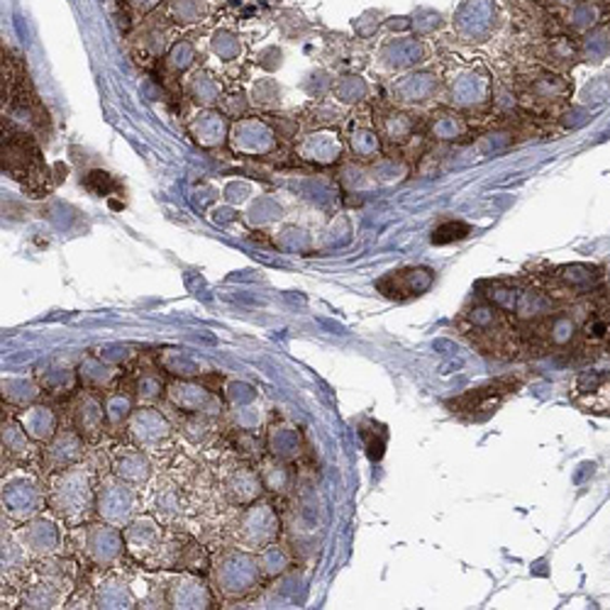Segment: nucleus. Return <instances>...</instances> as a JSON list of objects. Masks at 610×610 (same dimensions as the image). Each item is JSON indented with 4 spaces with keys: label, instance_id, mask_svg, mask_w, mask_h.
<instances>
[{
    "label": "nucleus",
    "instance_id": "7ed1b4c3",
    "mask_svg": "<svg viewBox=\"0 0 610 610\" xmlns=\"http://www.w3.org/2000/svg\"><path fill=\"white\" fill-rule=\"evenodd\" d=\"M432 284H434V271L418 267V269L391 271V274H386L384 278L376 281V288H379L381 296L391 300H411L428 294Z\"/></svg>",
    "mask_w": 610,
    "mask_h": 610
},
{
    "label": "nucleus",
    "instance_id": "39448f33",
    "mask_svg": "<svg viewBox=\"0 0 610 610\" xmlns=\"http://www.w3.org/2000/svg\"><path fill=\"white\" fill-rule=\"evenodd\" d=\"M464 130V122L457 118V115H442V118L432 120V132L434 138L440 140H457Z\"/></svg>",
    "mask_w": 610,
    "mask_h": 610
},
{
    "label": "nucleus",
    "instance_id": "f257e3e1",
    "mask_svg": "<svg viewBox=\"0 0 610 610\" xmlns=\"http://www.w3.org/2000/svg\"><path fill=\"white\" fill-rule=\"evenodd\" d=\"M520 389V381L518 379H498V381H491L486 386H479V389H471L467 393L457 395V399L447 403V408L457 415L462 420H473V423H481L491 418L493 413H496L503 403H506L508 395H512Z\"/></svg>",
    "mask_w": 610,
    "mask_h": 610
},
{
    "label": "nucleus",
    "instance_id": "423d86ee",
    "mask_svg": "<svg viewBox=\"0 0 610 610\" xmlns=\"http://www.w3.org/2000/svg\"><path fill=\"white\" fill-rule=\"evenodd\" d=\"M603 294L610 298V269H606V286H603Z\"/></svg>",
    "mask_w": 610,
    "mask_h": 610
},
{
    "label": "nucleus",
    "instance_id": "20e7f679",
    "mask_svg": "<svg viewBox=\"0 0 610 610\" xmlns=\"http://www.w3.org/2000/svg\"><path fill=\"white\" fill-rule=\"evenodd\" d=\"M471 235V228L464 225L459 220H450V222H442L432 230V245H450V242H459L464 237Z\"/></svg>",
    "mask_w": 610,
    "mask_h": 610
},
{
    "label": "nucleus",
    "instance_id": "f03ea898",
    "mask_svg": "<svg viewBox=\"0 0 610 610\" xmlns=\"http://www.w3.org/2000/svg\"><path fill=\"white\" fill-rule=\"evenodd\" d=\"M579 411L596 418H610V372H581L569 389Z\"/></svg>",
    "mask_w": 610,
    "mask_h": 610
}]
</instances>
